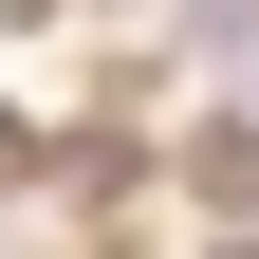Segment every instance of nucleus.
I'll list each match as a JSON object with an SVG mask.
<instances>
[{
	"mask_svg": "<svg viewBox=\"0 0 259 259\" xmlns=\"http://www.w3.org/2000/svg\"><path fill=\"white\" fill-rule=\"evenodd\" d=\"M204 204H259V111H222V130H204Z\"/></svg>",
	"mask_w": 259,
	"mask_h": 259,
	"instance_id": "f257e3e1",
	"label": "nucleus"
}]
</instances>
